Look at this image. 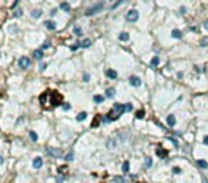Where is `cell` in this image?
I'll list each match as a JSON object with an SVG mask.
<instances>
[{
    "label": "cell",
    "instance_id": "obj_4",
    "mask_svg": "<svg viewBox=\"0 0 208 183\" xmlns=\"http://www.w3.org/2000/svg\"><path fill=\"white\" fill-rule=\"evenodd\" d=\"M51 104L53 106H57V104H61V94H59L57 92H51Z\"/></svg>",
    "mask_w": 208,
    "mask_h": 183
},
{
    "label": "cell",
    "instance_id": "obj_7",
    "mask_svg": "<svg viewBox=\"0 0 208 183\" xmlns=\"http://www.w3.org/2000/svg\"><path fill=\"white\" fill-rule=\"evenodd\" d=\"M130 84L134 87H138L140 84H141V79L140 77H137V76H131L130 77Z\"/></svg>",
    "mask_w": 208,
    "mask_h": 183
},
{
    "label": "cell",
    "instance_id": "obj_18",
    "mask_svg": "<svg viewBox=\"0 0 208 183\" xmlns=\"http://www.w3.org/2000/svg\"><path fill=\"white\" fill-rule=\"evenodd\" d=\"M41 15H43V12H41V10H33V12H31V17H34V19H38V17H40Z\"/></svg>",
    "mask_w": 208,
    "mask_h": 183
},
{
    "label": "cell",
    "instance_id": "obj_22",
    "mask_svg": "<svg viewBox=\"0 0 208 183\" xmlns=\"http://www.w3.org/2000/svg\"><path fill=\"white\" fill-rule=\"evenodd\" d=\"M93 99H94L96 103H103V102H104V96H101V94H96Z\"/></svg>",
    "mask_w": 208,
    "mask_h": 183
},
{
    "label": "cell",
    "instance_id": "obj_24",
    "mask_svg": "<svg viewBox=\"0 0 208 183\" xmlns=\"http://www.w3.org/2000/svg\"><path fill=\"white\" fill-rule=\"evenodd\" d=\"M114 94H115V89H114V87L107 89V93H105V96H107V97H113Z\"/></svg>",
    "mask_w": 208,
    "mask_h": 183
},
{
    "label": "cell",
    "instance_id": "obj_3",
    "mask_svg": "<svg viewBox=\"0 0 208 183\" xmlns=\"http://www.w3.org/2000/svg\"><path fill=\"white\" fill-rule=\"evenodd\" d=\"M125 20L127 22H137V20H138V12L134 10V9L130 10V12L125 15Z\"/></svg>",
    "mask_w": 208,
    "mask_h": 183
},
{
    "label": "cell",
    "instance_id": "obj_43",
    "mask_svg": "<svg viewBox=\"0 0 208 183\" xmlns=\"http://www.w3.org/2000/svg\"><path fill=\"white\" fill-rule=\"evenodd\" d=\"M89 80H90V75L86 73V75H84V82H89Z\"/></svg>",
    "mask_w": 208,
    "mask_h": 183
},
{
    "label": "cell",
    "instance_id": "obj_46",
    "mask_svg": "<svg viewBox=\"0 0 208 183\" xmlns=\"http://www.w3.org/2000/svg\"><path fill=\"white\" fill-rule=\"evenodd\" d=\"M168 139H170V140H171V142H172V143H174V146H177V140H175V139H174V137H168Z\"/></svg>",
    "mask_w": 208,
    "mask_h": 183
},
{
    "label": "cell",
    "instance_id": "obj_6",
    "mask_svg": "<svg viewBox=\"0 0 208 183\" xmlns=\"http://www.w3.org/2000/svg\"><path fill=\"white\" fill-rule=\"evenodd\" d=\"M47 153L53 157H61L63 156V152L60 149H54V147H49L47 149Z\"/></svg>",
    "mask_w": 208,
    "mask_h": 183
},
{
    "label": "cell",
    "instance_id": "obj_21",
    "mask_svg": "<svg viewBox=\"0 0 208 183\" xmlns=\"http://www.w3.org/2000/svg\"><path fill=\"white\" fill-rule=\"evenodd\" d=\"M60 7L64 10V12H67V13L70 12V9H71V7H70V4H69V3H66V2H63L61 4H60Z\"/></svg>",
    "mask_w": 208,
    "mask_h": 183
},
{
    "label": "cell",
    "instance_id": "obj_23",
    "mask_svg": "<svg viewBox=\"0 0 208 183\" xmlns=\"http://www.w3.org/2000/svg\"><path fill=\"white\" fill-rule=\"evenodd\" d=\"M123 172H125V173L130 172V162L128 160H125L124 163H123Z\"/></svg>",
    "mask_w": 208,
    "mask_h": 183
},
{
    "label": "cell",
    "instance_id": "obj_31",
    "mask_svg": "<svg viewBox=\"0 0 208 183\" xmlns=\"http://www.w3.org/2000/svg\"><path fill=\"white\" fill-rule=\"evenodd\" d=\"M30 139L33 140V142H37V133H34V132H30Z\"/></svg>",
    "mask_w": 208,
    "mask_h": 183
},
{
    "label": "cell",
    "instance_id": "obj_28",
    "mask_svg": "<svg viewBox=\"0 0 208 183\" xmlns=\"http://www.w3.org/2000/svg\"><path fill=\"white\" fill-rule=\"evenodd\" d=\"M151 164H153V160H151L150 157H147L146 162H144V166H146V167H151Z\"/></svg>",
    "mask_w": 208,
    "mask_h": 183
},
{
    "label": "cell",
    "instance_id": "obj_50",
    "mask_svg": "<svg viewBox=\"0 0 208 183\" xmlns=\"http://www.w3.org/2000/svg\"><path fill=\"white\" fill-rule=\"evenodd\" d=\"M56 12H57V9H53V10H51V16H54Z\"/></svg>",
    "mask_w": 208,
    "mask_h": 183
},
{
    "label": "cell",
    "instance_id": "obj_39",
    "mask_svg": "<svg viewBox=\"0 0 208 183\" xmlns=\"http://www.w3.org/2000/svg\"><path fill=\"white\" fill-rule=\"evenodd\" d=\"M46 69H47V63H41V65H40V70H41V72H44Z\"/></svg>",
    "mask_w": 208,
    "mask_h": 183
},
{
    "label": "cell",
    "instance_id": "obj_25",
    "mask_svg": "<svg viewBox=\"0 0 208 183\" xmlns=\"http://www.w3.org/2000/svg\"><path fill=\"white\" fill-rule=\"evenodd\" d=\"M113 182L114 183H125V180L121 177V176H114V177H113Z\"/></svg>",
    "mask_w": 208,
    "mask_h": 183
},
{
    "label": "cell",
    "instance_id": "obj_42",
    "mask_svg": "<svg viewBox=\"0 0 208 183\" xmlns=\"http://www.w3.org/2000/svg\"><path fill=\"white\" fill-rule=\"evenodd\" d=\"M121 3H123V2H117V3H114V4H113V6H111V9H113V10H114L115 7H118V6H120V4H121Z\"/></svg>",
    "mask_w": 208,
    "mask_h": 183
},
{
    "label": "cell",
    "instance_id": "obj_33",
    "mask_svg": "<svg viewBox=\"0 0 208 183\" xmlns=\"http://www.w3.org/2000/svg\"><path fill=\"white\" fill-rule=\"evenodd\" d=\"M46 100H47V93H43V94L40 96V102H41L43 104H46Z\"/></svg>",
    "mask_w": 208,
    "mask_h": 183
},
{
    "label": "cell",
    "instance_id": "obj_1",
    "mask_svg": "<svg viewBox=\"0 0 208 183\" xmlns=\"http://www.w3.org/2000/svg\"><path fill=\"white\" fill-rule=\"evenodd\" d=\"M125 112V104H120L114 103V106L110 110V113L107 115V117L104 119V122H110V120H117V119Z\"/></svg>",
    "mask_w": 208,
    "mask_h": 183
},
{
    "label": "cell",
    "instance_id": "obj_34",
    "mask_svg": "<svg viewBox=\"0 0 208 183\" xmlns=\"http://www.w3.org/2000/svg\"><path fill=\"white\" fill-rule=\"evenodd\" d=\"M136 117H137V119H143V117H144V110H138V112H137Z\"/></svg>",
    "mask_w": 208,
    "mask_h": 183
},
{
    "label": "cell",
    "instance_id": "obj_9",
    "mask_svg": "<svg viewBox=\"0 0 208 183\" xmlns=\"http://www.w3.org/2000/svg\"><path fill=\"white\" fill-rule=\"evenodd\" d=\"M33 166H34V169H40L43 166V159H41V157H36V159L33 160Z\"/></svg>",
    "mask_w": 208,
    "mask_h": 183
},
{
    "label": "cell",
    "instance_id": "obj_27",
    "mask_svg": "<svg viewBox=\"0 0 208 183\" xmlns=\"http://www.w3.org/2000/svg\"><path fill=\"white\" fill-rule=\"evenodd\" d=\"M200 46H202V47H205V46H208V36L207 37H202L200 40Z\"/></svg>",
    "mask_w": 208,
    "mask_h": 183
},
{
    "label": "cell",
    "instance_id": "obj_13",
    "mask_svg": "<svg viewBox=\"0 0 208 183\" xmlns=\"http://www.w3.org/2000/svg\"><path fill=\"white\" fill-rule=\"evenodd\" d=\"M44 24H46V27H47L49 30H54V29H56V23L53 22V20H47Z\"/></svg>",
    "mask_w": 208,
    "mask_h": 183
},
{
    "label": "cell",
    "instance_id": "obj_38",
    "mask_svg": "<svg viewBox=\"0 0 208 183\" xmlns=\"http://www.w3.org/2000/svg\"><path fill=\"white\" fill-rule=\"evenodd\" d=\"M172 172H174V173H175V175H180V173H181V169H180V167H177V166H175L174 169H172Z\"/></svg>",
    "mask_w": 208,
    "mask_h": 183
},
{
    "label": "cell",
    "instance_id": "obj_41",
    "mask_svg": "<svg viewBox=\"0 0 208 183\" xmlns=\"http://www.w3.org/2000/svg\"><path fill=\"white\" fill-rule=\"evenodd\" d=\"M64 170H66V166H61V167L57 169V172H59V173H61V175L64 173Z\"/></svg>",
    "mask_w": 208,
    "mask_h": 183
},
{
    "label": "cell",
    "instance_id": "obj_11",
    "mask_svg": "<svg viewBox=\"0 0 208 183\" xmlns=\"http://www.w3.org/2000/svg\"><path fill=\"white\" fill-rule=\"evenodd\" d=\"M105 75H107V77H110V79L114 80L115 77H117V72H115V70H113V69H108L107 72H105Z\"/></svg>",
    "mask_w": 208,
    "mask_h": 183
},
{
    "label": "cell",
    "instance_id": "obj_36",
    "mask_svg": "<svg viewBox=\"0 0 208 183\" xmlns=\"http://www.w3.org/2000/svg\"><path fill=\"white\" fill-rule=\"evenodd\" d=\"M73 157H74V154H73V152H70V153L66 156V160H67V162H70V160H73Z\"/></svg>",
    "mask_w": 208,
    "mask_h": 183
},
{
    "label": "cell",
    "instance_id": "obj_47",
    "mask_svg": "<svg viewBox=\"0 0 208 183\" xmlns=\"http://www.w3.org/2000/svg\"><path fill=\"white\" fill-rule=\"evenodd\" d=\"M17 4H19V2H14V3H13V4H12V9H14V7H17Z\"/></svg>",
    "mask_w": 208,
    "mask_h": 183
},
{
    "label": "cell",
    "instance_id": "obj_35",
    "mask_svg": "<svg viewBox=\"0 0 208 183\" xmlns=\"http://www.w3.org/2000/svg\"><path fill=\"white\" fill-rule=\"evenodd\" d=\"M49 47H51V44H50V42L49 40H46L43 43V46H41V49H49Z\"/></svg>",
    "mask_w": 208,
    "mask_h": 183
},
{
    "label": "cell",
    "instance_id": "obj_44",
    "mask_svg": "<svg viewBox=\"0 0 208 183\" xmlns=\"http://www.w3.org/2000/svg\"><path fill=\"white\" fill-rule=\"evenodd\" d=\"M79 46H80V44H73V46H71V47H70V49H71V50L74 52V50H77V49H79Z\"/></svg>",
    "mask_w": 208,
    "mask_h": 183
},
{
    "label": "cell",
    "instance_id": "obj_40",
    "mask_svg": "<svg viewBox=\"0 0 208 183\" xmlns=\"http://www.w3.org/2000/svg\"><path fill=\"white\" fill-rule=\"evenodd\" d=\"M63 109H64V110H70V109H71V106H70L69 103H63Z\"/></svg>",
    "mask_w": 208,
    "mask_h": 183
},
{
    "label": "cell",
    "instance_id": "obj_20",
    "mask_svg": "<svg viewBox=\"0 0 208 183\" xmlns=\"http://www.w3.org/2000/svg\"><path fill=\"white\" fill-rule=\"evenodd\" d=\"M158 63H160V57H158V56H154V57L151 59V66L156 67V66H158Z\"/></svg>",
    "mask_w": 208,
    "mask_h": 183
},
{
    "label": "cell",
    "instance_id": "obj_49",
    "mask_svg": "<svg viewBox=\"0 0 208 183\" xmlns=\"http://www.w3.org/2000/svg\"><path fill=\"white\" fill-rule=\"evenodd\" d=\"M204 143H205V145H208V136L204 137Z\"/></svg>",
    "mask_w": 208,
    "mask_h": 183
},
{
    "label": "cell",
    "instance_id": "obj_17",
    "mask_svg": "<svg viewBox=\"0 0 208 183\" xmlns=\"http://www.w3.org/2000/svg\"><path fill=\"white\" fill-rule=\"evenodd\" d=\"M197 164L201 167V169H207L208 167V163L205 160H202V159H200V160H197Z\"/></svg>",
    "mask_w": 208,
    "mask_h": 183
},
{
    "label": "cell",
    "instance_id": "obj_29",
    "mask_svg": "<svg viewBox=\"0 0 208 183\" xmlns=\"http://www.w3.org/2000/svg\"><path fill=\"white\" fill-rule=\"evenodd\" d=\"M22 15H23V10L22 9H17V10H14V13H13V16H14V17H20Z\"/></svg>",
    "mask_w": 208,
    "mask_h": 183
},
{
    "label": "cell",
    "instance_id": "obj_16",
    "mask_svg": "<svg viewBox=\"0 0 208 183\" xmlns=\"http://www.w3.org/2000/svg\"><path fill=\"white\" fill-rule=\"evenodd\" d=\"M167 123H168V126H174L175 125V116L174 115H170L167 117Z\"/></svg>",
    "mask_w": 208,
    "mask_h": 183
},
{
    "label": "cell",
    "instance_id": "obj_2",
    "mask_svg": "<svg viewBox=\"0 0 208 183\" xmlns=\"http://www.w3.org/2000/svg\"><path fill=\"white\" fill-rule=\"evenodd\" d=\"M103 9H104V3H97V4H94V6H91V7L87 9L86 15H87V16L97 15V13H98V12H101Z\"/></svg>",
    "mask_w": 208,
    "mask_h": 183
},
{
    "label": "cell",
    "instance_id": "obj_8",
    "mask_svg": "<svg viewBox=\"0 0 208 183\" xmlns=\"http://www.w3.org/2000/svg\"><path fill=\"white\" fill-rule=\"evenodd\" d=\"M156 153H157L158 157H161V159H165V157H167V154H168V152L164 149V147H158V149L156 150Z\"/></svg>",
    "mask_w": 208,
    "mask_h": 183
},
{
    "label": "cell",
    "instance_id": "obj_48",
    "mask_svg": "<svg viewBox=\"0 0 208 183\" xmlns=\"http://www.w3.org/2000/svg\"><path fill=\"white\" fill-rule=\"evenodd\" d=\"M204 29H205V30H208V20H207L205 23H204Z\"/></svg>",
    "mask_w": 208,
    "mask_h": 183
},
{
    "label": "cell",
    "instance_id": "obj_5",
    "mask_svg": "<svg viewBox=\"0 0 208 183\" xmlns=\"http://www.w3.org/2000/svg\"><path fill=\"white\" fill-rule=\"evenodd\" d=\"M30 59L29 57H26V56H23V57H20L19 59V66H20V69H27L30 66Z\"/></svg>",
    "mask_w": 208,
    "mask_h": 183
},
{
    "label": "cell",
    "instance_id": "obj_26",
    "mask_svg": "<svg viewBox=\"0 0 208 183\" xmlns=\"http://www.w3.org/2000/svg\"><path fill=\"white\" fill-rule=\"evenodd\" d=\"M86 117H87V113H86V112H81L80 115H77V120H79V122H83Z\"/></svg>",
    "mask_w": 208,
    "mask_h": 183
},
{
    "label": "cell",
    "instance_id": "obj_30",
    "mask_svg": "<svg viewBox=\"0 0 208 183\" xmlns=\"http://www.w3.org/2000/svg\"><path fill=\"white\" fill-rule=\"evenodd\" d=\"M98 122H100V116H97V117L94 119V122L91 123V127H97V126H98Z\"/></svg>",
    "mask_w": 208,
    "mask_h": 183
},
{
    "label": "cell",
    "instance_id": "obj_12",
    "mask_svg": "<svg viewBox=\"0 0 208 183\" xmlns=\"http://www.w3.org/2000/svg\"><path fill=\"white\" fill-rule=\"evenodd\" d=\"M90 46H91V39H84L81 43H80V47H84V49L90 47Z\"/></svg>",
    "mask_w": 208,
    "mask_h": 183
},
{
    "label": "cell",
    "instance_id": "obj_19",
    "mask_svg": "<svg viewBox=\"0 0 208 183\" xmlns=\"http://www.w3.org/2000/svg\"><path fill=\"white\" fill-rule=\"evenodd\" d=\"M34 57L37 59V60H41L43 59V50H34Z\"/></svg>",
    "mask_w": 208,
    "mask_h": 183
},
{
    "label": "cell",
    "instance_id": "obj_14",
    "mask_svg": "<svg viewBox=\"0 0 208 183\" xmlns=\"http://www.w3.org/2000/svg\"><path fill=\"white\" fill-rule=\"evenodd\" d=\"M171 36L174 37V39H181V37H182V33H181L178 29H175V30L171 31Z\"/></svg>",
    "mask_w": 208,
    "mask_h": 183
},
{
    "label": "cell",
    "instance_id": "obj_15",
    "mask_svg": "<svg viewBox=\"0 0 208 183\" xmlns=\"http://www.w3.org/2000/svg\"><path fill=\"white\" fill-rule=\"evenodd\" d=\"M118 39H120L121 42H127V40L130 39V34H128V33H125V31H123V33H120Z\"/></svg>",
    "mask_w": 208,
    "mask_h": 183
},
{
    "label": "cell",
    "instance_id": "obj_45",
    "mask_svg": "<svg viewBox=\"0 0 208 183\" xmlns=\"http://www.w3.org/2000/svg\"><path fill=\"white\" fill-rule=\"evenodd\" d=\"M180 13H181V15H185V13H187V9H185V7H181V9H180Z\"/></svg>",
    "mask_w": 208,
    "mask_h": 183
},
{
    "label": "cell",
    "instance_id": "obj_10",
    "mask_svg": "<svg viewBox=\"0 0 208 183\" xmlns=\"http://www.w3.org/2000/svg\"><path fill=\"white\" fill-rule=\"evenodd\" d=\"M115 143H117V142H115L114 137H108V139H107V147H108V149H114Z\"/></svg>",
    "mask_w": 208,
    "mask_h": 183
},
{
    "label": "cell",
    "instance_id": "obj_32",
    "mask_svg": "<svg viewBox=\"0 0 208 183\" xmlns=\"http://www.w3.org/2000/svg\"><path fill=\"white\" fill-rule=\"evenodd\" d=\"M74 34H76V36H81V34H83V30L80 29V27H74Z\"/></svg>",
    "mask_w": 208,
    "mask_h": 183
},
{
    "label": "cell",
    "instance_id": "obj_37",
    "mask_svg": "<svg viewBox=\"0 0 208 183\" xmlns=\"http://www.w3.org/2000/svg\"><path fill=\"white\" fill-rule=\"evenodd\" d=\"M133 110V104L131 103H127L125 104V112H131Z\"/></svg>",
    "mask_w": 208,
    "mask_h": 183
}]
</instances>
